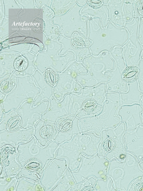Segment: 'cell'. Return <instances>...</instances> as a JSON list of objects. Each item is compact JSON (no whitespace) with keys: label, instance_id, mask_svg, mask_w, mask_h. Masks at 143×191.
I'll use <instances>...</instances> for the list:
<instances>
[{"label":"cell","instance_id":"6da1fadb","mask_svg":"<svg viewBox=\"0 0 143 191\" xmlns=\"http://www.w3.org/2000/svg\"><path fill=\"white\" fill-rule=\"evenodd\" d=\"M88 24L87 38L91 42L89 48L92 55L95 56H98L104 51L110 52L114 46L121 47L128 39L126 27L111 21L104 29L98 18L88 19Z\"/></svg>","mask_w":143,"mask_h":191},{"label":"cell","instance_id":"7a4b0ae2","mask_svg":"<svg viewBox=\"0 0 143 191\" xmlns=\"http://www.w3.org/2000/svg\"><path fill=\"white\" fill-rule=\"evenodd\" d=\"M121 106L120 93L107 92L106 101L99 113L79 119L81 132L83 133L93 132L100 135L103 129L115 127L122 122L118 114Z\"/></svg>","mask_w":143,"mask_h":191},{"label":"cell","instance_id":"3957f363","mask_svg":"<svg viewBox=\"0 0 143 191\" xmlns=\"http://www.w3.org/2000/svg\"><path fill=\"white\" fill-rule=\"evenodd\" d=\"M107 92L105 84L92 87H83L80 93L71 94L70 113L79 119L97 115L102 109Z\"/></svg>","mask_w":143,"mask_h":191},{"label":"cell","instance_id":"277c9868","mask_svg":"<svg viewBox=\"0 0 143 191\" xmlns=\"http://www.w3.org/2000/svg\"><path fill=\"white\" fill-rule=\"evenodd\" d=\"M82 63L87 72L78 75L77 80L83 87H94L108 82L109 77L104 73L113 68L114 62L109 52L103 51L98 56L92 54L84 58Z\"/></svg>","mask_w":143,"mask_h":191},{"label":"cell","instance_id":"5b68a950","mask_svg":"<svg viewBox=\"0 0 143 191\" xmlns=\"http://www.w3.org/2000/svg\"><path fill=\"white\" fill-rule=\"evenodd\" d=\"M138 24L132 23L127 24L126 27L129 38L127 41L121 46L124 58L127 66H133L138 68L143 50V46L138 38Z\"/></svg>","mask_w":143,"mask_h":191},{"label":"cell","instance_id":"8992f818","mask_svg":"<svg viewBox=\"0 0 143 191\" xmlns=\"http://www.w3.org/2000/svg\"><path fill=\"white\" fill-rule=\"evenodd\" d=\"M82 8L76 3L65 15L66 31L64 35L71 37L74 33L77 32L87 38L88 18L81 14Z\"/></svg>","mask_w":143,"mask_h":191},{"label":"cell","instance_id":"52a82bcc","mask_svg":"<svg viewBox=\"0 0 143 191\" xmlns=\"http://www.w3.org/2000/svg\"><path fill=\"white\" fill-rule=\"evenodd\" d=\"M143 107L140 105L135 104L121 107L118 114L124 122L127 131L135 130L140 124H143L142 115Z\"/></svg>","mask_w":143,"mask_h":191},{"label":"cell","instance_id":"ba28073f","mask_svg":"<svg viewBox=\"0 0 143 191\" xmlns=\"http://www.w3.org/2000/svg\"><path fill=\"white\" fill-rule=\"evenodd\" d=\"M79 120L75 115L71 113L58 120L56 123L58 129L66 133L63 140H70L74 135L80 133Z\"/></svg>","mask_w":143,"mask_h":191},{"label":"cell","instance_id":"9c48e42d","mask_svg":"<svg viewBox=\"0 0 143 191\" xmlns=\"http://www.w3.org/2000/svg\"><path fill=\"white\" fill-rule=\"evenodd\" d=\"M128 90L120 93L121 106L135 104L141 105L143 102V92L140 89L138 80L128 83Z\"/></svg>","mask_w":143,"mask_h":191},{"label":"cell","instance_id":"30bf717a","mask_svg":"<svg viewBox=\"0 0 143 191\" xmlns=\"http://www.w3.org/2000/svg\"><path fill=\"white\" fill-rule=\"evenodd\" d=\"M80 13L88 19L96 17L99 18L103 29L107 27L111 21L110 9L108 5L103 4L100 7L94 9L87 4L81 9Z\"/></svg>","mask_w":143,"mask_h":191},{"label":"cell","instance_id":"8fae6325","mask_svg":"<svg viewBox=\"0 0 143 191\" xmlns=\"http://www.w3.org/2000/svg\"><path fill=\"white\" fill-rule=\"evenodd\" d=\"M109 52L114 62V66L112 71L107 72V74L111 77H121L127 67L124 58L121 47L114 46Z\"/></svg>","mask_w":143,"mask_h":191},{"label":"cell","instance_id":"7c38bea8","mask_svg":"<svg viewBox=\"0 0 143 191\" xmlns=\"http://www.w3.org/2000/svg\"><path fill=\"white\" fill-rule=\"evenodd\" d=\"M125 0H111L108 4L111 21L120 25H124L126 21L123 8Z\"/></svg>","mask_w":143,"mask_h":191},{"label":"cell","instance_id":"4fadbf2b","mask_svg":"<svg viewBox=\"0 0 143 191\" xmlns=\"http://www.w3.org/2000/svg\"><path fill=\"white\" fill-rule=\"evenodd\" d=\"M106 85L107 92L124 93L128 90V83L122 79L108 81L106 84Z\"/></svg>","mask_w":143,"mask_h":191},{"label":"cell","instance_id":"5bb4252c","mask_svg":"<svg viewBox=\"0 0 143 191\" xmlns=\"http://www.w3.org/2000/svg\"><path fill=\"white\" fill-rule=\"evenodd\" d=\"M139 68L133 66H127L122 75V79L127 83L137 80L139 75Z\"/></svg>","mask_w":143,"mask_h":191},{"label":"cell","instance_id":"9a60e30c","mask_svg":"<svg viewBox=\"0 0 143 191\" xmlns=\"http://www.w3.org/2000/svg\"><path fill=\"white\" fill-rule=\"evenodd\" d=\"M59 78L58 73L52 70L48 69L45 74V80L46 83L51 86H55L58 83Z\"/></svg>","mask_w":143,"mask_h":191},{"label":"cell","instance_id":"2e32d148","mask_svg":"<svg viewBox=\"0 0 143 191\" xmlns=\"http://www.w3.org/2000/svg\"><path fill=\"white\" fill-rule=\"evenodd\" d=\"M135 1V0H125L123 10L126 21L134 17V3Z\"/></svg>","mask_w":143,"mask_h":191},{"label":"cell","instance_id":"e0dca14e","mask_svg":"<svg viewBox=\"0 0 143 191\" xmlns=\"http://www.w3.org/2000/svg\"><path fill=\"white\" fill-rule=\"evenodd\" d=\"M21 124V120L19 117L13 116L10 119L7 123V127L9 130H15L20 127Z\"/></svg>","mask_w":143,"mask_h":191},{"label":"cell","instance_id":"ac0fdd59","mask_svg":"<svg viewBox=\"0 0 143 191\" xmlns=\"http://www.w3.org/2000/svg\"><path fill=\"white\" fill-rule=\"evenodd\" d=\"M40 132L41 136L45 139L51 138L55 133L53 127L49 125L44 126L41 129Z\"/></svg>","mask_w":143,"mask_h":191},{"label":"cell","instance_id":"d6986e66","mask_svg":"<svg viewBox=\"0 0 143 191\" xmlns=\"http://www.w3.org/2000/svg\"><path fill=\"white\" fill-rule=\"evenodd\" d=\"M13 85L11 81L8 79L2 80L0 84V90L4 94L9 92L12 90Z\"/></svg>","mask_w":143,"mask_h":191},{"label":"cell","instance_id":"ffe728a7","mask_svg":"<svg viewBox=\"0 0 143 191\" xmlns=\"http://www.w3.org/2000/svg\"><path fill=\"white\" fill-rule=\"evenodd\" d=\"M27 64V60L21 56L17 58L14 62L15 67L16 69L19 71H23L25 69Z\"/></svg>","mask_w":143,"mask_h":191},{"label":"cell","instance_id":"44dd1931","mask_svg":"<svg viewBox=\"0 0 143 191\" xmlns=\"http://www.w3.org/2000/svg\"><path fill=\"white\" fill-rule=\"evenodd\" d=\"M143 17V0H135L134 3V17Z\"/></svg>","mask_w":143,"mask_h":191},{"label":"cell","instance_id":"7402d4cb","mask_svg":"<svg viewBox=\"0 0 143 191\" xmlns=\"http://www.w3.org/2000/svg\"><path fill=\"white\" fill-rule=\"evenodd\" d=\"M140 18L138 30V38L140 43L143 46V17ZM141 59H143V50L141 56Z\"/></svg>","mask_w":143,"mask_h":191},{"label":"cell","instance_id":"603a6c76","mask_svg":"<svg viewBox=\"0 0 143 191\" xmlns=\"http://www.w3.org/2000/svg\"><path fill=\"white\" fill-rule=\"evenodd\" d=\"M138 68L140 73L138 80L140 88L143 92V59L140 60Z\"/></svg>","mask_w":143,"mask_h":191},{"label":"cell","instance_id":"cb8c5ba5","mask_svg":"<svg viewBox=\"0 0 143 191\" xmlns=\"http://www.w3.org/2000/svg\"><path fill=\"white\" fill-rule=\"evenodd\" d=\"M87 4L91 8L97 9L100 7L103 4L102 0H89Z\"/></svg>","mask_w":143,"mask_h":191},{"label":"cell","instance_id":"d4e9b609","mask_svg":"<svg viewBox=\"0 0 143 191\" xmlns=\"http://www.w3.org/2000/svg\"><path fill=\"white\" fill-rule=\"evenodd\" d=\"M135 190L136 191H143V183L140 182L136 184L135 187Z\"/></svg>","mask_w":143,"mask_h":191},{"label":"cell","instance_id":"484cf974","mask_svg":"<svg viewBox=\"0 0 143 191\" xmlns=\"http://www.w3.org/2000/svg\"><path fill=\"white\" fill-rule=\"evenodd\" d=\"M88 0H77V3L80 6L83 7L86 5L88 3Z\"/></svg>","mask_w":143,"mask_h":191},{"label":"cell","instance_id":"4316f807","mask_svg":"<svg viewBox=\"0 0 143 191\" xmlns=\"http://www.w3.org/2000/svg\"><path fill=\"white\" fill-rule=\"evenodd\" d=\"M103 4L105 5H108L110 2V0H102Z\"/></svg>","mask_w":143,"mask_h":191},{"label":"cell","instance_id":"83f0119b","mask_svg":"<svg viewBox=\"0 0 143 191\" xmlns=\"http://www.w3.org/2000/svg\"><path fill=\"white\" fill-rule=\"evenodd\" d=\"M141 105L143 107V102L142 103ZM142 121H143V113L142 114Z\"/></svg>","mask_w":143,"mask_h":191}]
</instances>
